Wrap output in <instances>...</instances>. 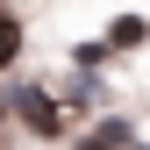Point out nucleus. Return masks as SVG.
<instances>
[{"instance_id": "2", "label": "nucleus", "mask_w": 150, "mask_h": 150, "mask_svg": "<svg viewBox=\"0 0 150 150\" xmlns=\"http://www.w3.org/2000/svg\"><path fill=\"white\" fill-rule=\"evenodd\" d=\"M14 57H22V14H7V7H0V71H7Z\"/></svg>"}, {"instance_id": "1", "label": "nucleus", "mask_w": 150, "mask_h": 150, "mask_svg": "<svg viewBox=\"0 0 150 150\" xmlns=\"http://www.w3.org/2000/svg\"><path fill=\"white\" fill-rule=\"evenodd\" d=\"M14 115H22L36 136H64V115L50 107V93H43V86H22V93H14Z\"/></svg>"}, {"instance_id": "3", "label": "nucleus", "mask_w": 150, "mask_h": 150, "mask_svg": "<svg viewBox=\"0 0 150 150\" xmlns=\"http://www.w3.org/2000/svg\"><path fill=\"white\" fill-rule=\"evenodd\" d=\"M79 150H129V122H100V129L79 143Z\"/></svg>"}, {"instance_id": "4", "label": "nucleus", "mask_w": 150, "mask_h": 150, "mask_svg": "<svg viewBox=\"0 0 150 150\" xmlns=\"http://www.w3.org/2000/svg\"><path fill=\"white\" fill-rule=\"evenodd\" d=\"M136 43H143V22H136V14H122V22L107 29V50H136Z\"/></svg>"}]
</instances>
